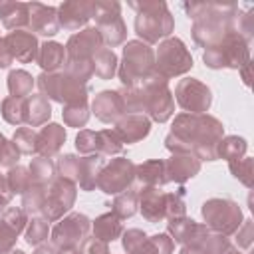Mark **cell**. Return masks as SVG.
<instances>
[{"mask_svg":"<svg viewBox=\"0 0 254 254\" xmlns=\"http://www.w3.org/2000/svg\"><path fill=\"white\" fill-rule=\"evenodd\" d=\"M8 254H26V252H24V250H10Z\"/></svg>","mask_w":254,"mask_h":254,"instance_id":"obj_63","label":"cell"},{"mask_svg":"<svg viewBox=\"0 0 254 254\" xmlns=\"http://www.w3.org/2000/svg\"><path fill=\"white\" fill-rule=\"evenodd\" d=\"M64 71L69 73L73 79L87 85V81L93 75V62L91 60H65Z\"/></svg>","mask_w":254,"mask_h":254,"instance_id":"obj_46","label":"cell"},{"mask_svg":"<svg viewBox=\"0 0 254 254\" xmlns=\"http://www.w3.org/2000/svg\"><path fill=\"white\" fill-rule=\"evenodd\" d=\"M105 165V159L103 155H83L81 161H79V179H77V185L81 190L89 192V190H95L97 189V179H99V173Z\"/></svg>","mask_w":254,"mask_h":254,"instance_id":"obj_27","label":"cell"},{"mask_svg":"<svg viewBox=\"0 0 254 254\" xmlns=\"http://www.w3.org/2000/svg\"><path fill=\"white\" fill-rule=\"evenodd\" d=\"M238 71L242 73V81H244V85H250V64L242 65Z\"/></svg>","mask_w":254,"mask_h":254,"instance_id":"obj_59","label":"cell"},{"mask_svg":"<svg viewBox=\"0 0 254 254\" xmlns=\"http://www.w3.org/2000/svg\"><path fill=\"white\" fill-rule=\"evenodd\" d=\"M0 20L6 30H26L28 26V2L0 0Z\"/></svg>","mask_w":254,"mask_h":254,"instance_id":"obj_28","label":"cell"},{"mask_svg":"<svg viewBox=\"0 0 254 254\" xmlns=\"http://www.w3.org/2000/svg\"><path fill=\"white\" fill-rule=\"evenodd\" d=\"M246 151H248V143L244 137L224 135L216 145V159H224V161L232 163V161L242 159L246 155Z\"/></svg>","mask_w":254,"mask_h":254,"instance_id":"obj_31","label":"cell"},{"mask_svg":"<svg viewBox=\"0 0 254 254\" xmlns=\"http://www.w3.org/2000/svg\"><path fill=\"white\" fill-rule=\"evenodd\" d=\"M38 89L46 99L58 101L62 105H69V103H79L87 99V85L73 79L69 73L65 71H52L46 73L42 71L36 77Z\"/></svg>","mask_w":254,"mask_h":254,"instance_id":"obj_8","label":"cell"},{"mask_svg":"<svg viewBox=\"0 0 254 254\" xmlns=\"http://www.w3.org/2000/svg\"><path fill=\"white\" fill-rule=\"evenodd\" d=\"M75 196H77V185L56 175L46 187V200L40 216H44L48 222H58L60 218H64V214L71 210Z\"/></svg>","mask_w":254,"mask_h":254,"instance_id":"obj_11","label":"cell"},{"mask_svg":"<svg viewBox=\"0 0 254 254\" xmlns=\"http://www.w3.org/2000/svg\"><path fill=\"white\" fill-rule=\"evenodd\" d=\"M165 171L169 183L185 185L189 179L200 173V161L194 155H171L165 161Z\"/></svg>","mask_w":254,"mask_h":254,"instance_id":"obj_22","label":"cell"},{"mask_svg":"<svg viewBox=\"0 0 254 254\" xmlns=\"http://www.w3.org/2000/svg\"><path fill=\"white\" fill-rule=\"evenodd\" d=\"M137 210H139L137 189H127V190L115 194L113 204H111V212H113L115 216H119L121 220H125V218H131Z\"/></svg>","mask_w":254,"mask_h":254,"instance_id":"obj_35","label":"cell"},{"mask_svg":"<svg viewBox=\"0 0 254 254\" xmlns=\"http://www.w3.org/2000/svg\"><path fill=\"white\" fill-rule=\"evenodd\" d=\"M89 230H91V220L83 212H67L50 230L52 244L58 250L60 248H73L87 238Z\"/></svg>","mask_w":254,"mask_h":254,"instance_id":"obj_14","label":"cell"},{"mask_svg":"<svg viewBox=\"0 0 254 254\" xmlns=\"http://www.w3.org/2000/svg\"><path fill=\"white\" fill-rule=\"evenodd\" d=\"M179 254H208V252H204V250L198 248V246H183Z\"/></svg>","mask_w":254,"mask_h":254,"instance_id":"obj_58","label":"cell"},{"mask_svg":"<svg viewBox=\"0 0 254 254\" xmlns=\"http://www.w3.org/2000/svg\"><path fill=\"white\" fill-rule=\"evenodd\" d=\"M58 254H79V248L73 246V248H60Z\"/></svg>","mask_w":254,"mask_h":254,"instance_id":"obj_60","label":"cell"},{"mask_svg":"<svg viewBox=\"0 0 254 254\" xmlns=\"http://www.w3.org/2000/svg\"><path fill=\"white\" fill-rule=\"evenodd\" d=\"M6 141H8V139H6V137H4L2 133H0V151H2V147L6 145Z\"/></svg>","mask_w":254,"mask_h":254,"instance_id":"obj_61","label":"cell"},{"mask_svg":"<svg viewBox=\"0 0 254 254\" xmlns=\"http://www.w3.org/2000/svg\"><path fill=\"white\" fill-rule=\"evenodd\" d=\"M50 234V222L44 218V216H30L28 218V224L24 228V238L30 246H40L44 244V240L48 238Z\"/></svg>","mask_w":254,"mask_h":254,"instance_id":"obj_39","label":"cell"},{"mask_svg":"<svg viewBox=\"0 0 254 254\" xmlns=\"http://www.w3.org/2000/svg\"><path fill=\"white\" fill-rule=\"evenodd\" d=\"M226 254H244V252H240V250H238V248H230V250H228V252H226Z\"/></svg>","mask_w":254,"mask_h":254,"instance_id":"obj_62","label":"cell"},{"mask_svg":"<svg viewBox=\"0 0 254 254\" xmlns=\"http://www.w3.org/2000/svg\"><path fill=\"white\" fill-rule=\"evenodd\" d=\"M175 101L185 113H206L212 105V91L196 77L179 79L173 93Z\"/></svg>","mask_w":254,"mask_h":254,"instance_id":"obj_12","label":"cell"},{"mask_svg":"<svg viewBox=\"0 0 254 254\" xmlns=\"http://www.w3.org/2000/svg\"><path fill=\"white\" fill-rule=\"evenodd\" d=\"M52 117V105L50 99H46L42 93L28 95L26 97V111H24V123L28 127H42Z\"/></svg>","mask_w":254,"mask_h":254,"instance_id":"obj_26","label":"cell"},{"mask_svg":"<svg viewBox=\"0 0 254 254\" xmlns=\"http://www.w3.org/2000/svg\"><path fill=\"white\" fill-rule=\"evenodd\" d=\"M185 189L181 187L179 192H167V208H165V216L169 218H179V216H187V204H185Z\"/></svg>","mask_w":254,"mask_h":254,"instance_id":"obj_49","label":"cell"},{"mask_svg":"<svg viewBox=\"0 0 254 254\" xmlns=\"http://www.w3.org/2000/svg\"><path fill=\"white\" fill-rule=\"evenodd\" d=\"M133 183H135V163L127 157H117L103 165L97 179V189L105 194H119L131 189Z\"/></svg>","mask_w":254,"mask_h":254,"instance_id":"obj_13","label":"cell"},{"mask_svg":"<svg viewBox=\"0 0 254 254\" xmlns=\"http://www.w3.org/2000/svg\"><path fill=\"white\" fill-rule=\"evenodd\" d=\"M93 73L99 77V79H111L115 73H117V65H119V60H117V54L109 48H101L95 56H93Z\"/></svg>","mask_w":254,"mask_h":254,"instance_id":"obj_34","label":"cell"},{"mask_svg":"<svg viewBox=\"0 0 254 254\" xmlns=\"http://www.w3.org/2000/svg\"><path fill=\"white\" fill-rule=\"evenodd\" d=\"M153 65H155V50L141 40H129L123 46L121 62L117 65V75L123 87H135L153 73Z\"/></svg>","mask_w":254,"mask_h":254,"instance_id":"obj_5","label":"cell"},{"mask_svg":"<svg viewBox=\"0 0 254 254\" xmlns=\"http://www.w3.org/2000/svg\"><path fill=\"white\" fill-rule=\"evenodd\" d=\"M36 64L42 67V71L52 73V71H60V67L65 64V48L60 42H44L38 50V58Z\"/></svg>","mask_w":254,"mask_h":254,"instance_id":"obj_29","label":"cell"},{"mask_svg":"<svg viewBox=\"0 0 254 254\" xmlns=\"http://www.w3.org/2000/svg\"><path fill=\"white\" fill-rule=\"evenodd\" d=\"M202 62L210 69H240L242 65L250 64V44L238 32H232L216 46L204 50Z\"/></svg>","mask_w":254,"mask_h":254,"instance_id":"obj_6","label":"cell"},{"mask_svg":"<svg viewBox=\"0 0 254 254\" xmlns=\"http://www.w3.org/2000/svg\"><path fill=\"white\" fill-rule=\"evenodd\" d=\"M93 16H95V2L91 0H67L58 6L60 28L69 32L83 28Z\"/></svg>","mask_w":254,"mask_h":254,"instance_id":"obj_16","label":"cell"},{"mask_svg":"<svg viewBox=\"0 0 254 254\" xmlns=\"http://www.w3.org/2000/svg\"><path fill=\"white\" fill-rule=\"evenodd\" d=\"M30 177H32V183L34 185H42V187H48L50 181L56 177V163L52 159H46V157H34L30 161Z\"/></svg>","mask_w":254,"mask_h":254,"instance_id":"obj_36","label":"cell"},{"mask_svg":"<svg viewBox=\"0 0 254 254\" xmlns=\"http://www.w3.org/2000/svg\"><path fill=\"white\" fill-rule=\"evenodd\" d=\"M6 183H8V189H10L12 194L22 196L28 190V187L32 185V177H30L28 167H24V165L10 167L8 173H6Z\"/></svg>","mask_w":254,"mask_h":254,"instance_id":"obj_41","label":"cell"},{"mask_svg":"<svg viewBox=\"0 0 254 254\" xmlns=\"http://www.w3.org/2000/svg\"><path fill=\"white\" fill-rule=\"evenodd\" d=\"M20 151H18V147L14 145V141H6V145L2 147V151H0V167H16L18 165V161H20Z\"/></svg>","mask_w":254,"mask_h":254,"instance_id":"obj_53","label":"cell"},{"mask_svg":"<svg viewBox=\"0 0 254 254\" xmlns=\"http://www.w3.org/2000/svg\"><path fill=\"white\" fill-rule=\"evenodd\" d=\"M135 181L139 187H165L167 181V171H165V161L163 159H149L145 163L135 165Z\"/></svg>","mask_w":254,"mask_h":254,"instance_id":"obj_25","label":"cell"},{"mask_svg":"<svg viewBox=\"0 0 254 254\" xmlns=\"http://www.w3.org/2000/svg\"><path fill=\"white\" fill-rule=\"evenodd\" d=\"M18 240V234L0 218V254H8L10 250H14Z\"/></svg>","mask_w":254,"mask_h":254,"instance_id":"obj_52","label":"cell"},{"mask_svg":"<svg viewBox=\"0 0 254 254\" xmlns=\"http://www.w3.org/2000/svg\"><path fill=\"white\" fill-rule=\"evenodd\" d=\"M97 135H99V155L113 157V155L123 153V143L115 135L113 129H101V131H97Z\"/></svg>","mask_w":254,"mask_h":254,"instance_id":"obj_47","label":"cell"},{"mask_svg":"<svg viewBox=\"0 0 254 254\" xmlns=\"http://www.w3.org/2000/svg\"><path fill=\"white\" fill-rule=\"evenodd\" d=\"M79 254H109V246L107 242L99 240V238H85L79 244Z\"/></svg>","mask_w":254,"mask_h":254,"instance_id":"obj_54","label":"cell"},{"mask_svg":"<svg viewBox=\"0 0 254 254\" xmlns=\"http://www.w3.org/2000/svg\"><path fill=\"white\" fill-rule=\"evenodd\" d=\"M192 56L187 50L185 42L177 36H169L163 42H159V48L155 52V65L153 73L165 77L167 81L171 77L185 75L192 69Z\"/></svg>","mask_w":254,"mask_h":254,"instance_id":"obj_7","label":"cell"},{"mask_svg":"<svg viewBox=\"0 0 254 254\" xmlns=\"http://www.w3.org/2000/svg\"><path fill=\"white\" fill-rule=\"evenodd\" d=\"M252 165H254V159H252V157H242V159H238V161L228 163V169H230L232 177L238 179L246 189H252V187H254Z\"/></svg>","mask_w":254,"mask_h":254,"instance_id":"obj_45","label":"cell"},{"mask_svg":"<svg viewBox=\"0 0 254 254\" xmlns=\"http://www.w3.org/2000/svg\"><path fill=\"white\" fill-rule=\"evenodd\" d=\"M95 30L99 32L103 46L109 50L121 46L127 40V26L121 18V4L115 0L95 2Z\"/></svg>","mask_w":254,"mask_h":254,"instance_id":"obj_10","label":"cell"},{"mask_svg":"<svg viewBox=\"0 0 254 254\" xmlns=\"http://www.w3.org/2000/svg\"><path fill=\"white\" fill-rule=\"evenodd\" d=\"M91 113L101 123H115L119 117L125 115L123 99L117 89H103L91 101Z\"/></svg>","mask_w":254,"mask_h":254,"instance_id":"obj_21","label":"cell"},{"mask_svg":"<svg viewBox=\"0 0 254 254\" xmlns=\"http://www.w3.org/2000/svg\"><path fill=\"white\" fill-rule=\"evenodd\" d=\"M238 248H250L252 246V238H254V224L250 218H244L242 224L238 226V230L234 232Z\"/></svg>","mask_w":254,"mask_h":254,"instance_id":"obj_51","label":"cell"},{"mask_svg":"<svg viewBox=\"0 0 254 254\" xmlns=\"http://www.w3.org/2000/svg\"><path fill=\"white\" fill-rule=\"evenodd\" d=\"M206 230L204 224L194 222L189 216H179V218H169L167 220V234L173 238V242L181 246H192L200 238V234Z\"/></svg>","mask_w":254,"mask_h":254,"instance_id":"obj_23","label":"cell"},{"mask_svg":"<svg viewBox=\"0 0 254 254\" xmlns=\"http://www.w3.org/2000/svg\"><path fill=\"white\" fill-rule=\"evenodd\" d=\"M175 242L167 232H157L147 236L131 254H173Z\"/></svg>","mask_w":254,"mask_h":254,"instance_id":"obj_33","label":"cell"},{"mask_svg":"<svg viewBox=\"0 0 254 254\" xmlns=\"http://www.w3.org/2000/svg\"><path fill=\"white\" fill-rule=\"evenodd\" d=\"M14 145L22 155H36V145H38V133L32 127H18L12 135Z\"/></svg>","mask_w":254,"mask_h":254,"instance_id":"obj_43","label":"cell"},{"mask_svg":"<svg viewBox=\"0 0 254 254\" xmlns=\"http://www.w3.org/2000/svg\"><path fill=\"white\" fill-rule=\"evenodd\" d=\"M8 91L10 97H18V99H26L28 95H32L36 77H32V73H28L26 69H12L8 73Z\"/></svg>","mask_w":254,"mask_h":254,"instance_id":"obj_32","label":"cell"},{"mask_svg":"<svg viewBox=\"0 0 254 254\" xmlns=\"http://www.w3.org/2000/svg\"><path fill=\"white\" fill-rule=\"evenodd\" d=\"M32 254H58V248L54 244H40Z\"/></svg>","mask_w":254,"mask_h":254,"instance_id":"obj_57","label":"cell"},{"mask_svg":"<svg viewBox=\"0 0 254 254\" xmlns=\"http://www.w3.org/2000/svg\"><path fill=\"white\" fill-rule=\"evenodd\" d=\"M135 14V34L145 44H159L169 38L175 30V18L163 0L129 2Z\"/></svg>","mask_w":254,"mask_h":254,"instance_id":"obj_4","label":"cell"},{"mask_svg":"<svg viewBox=\"0 0 254 254\" xmlns=\"http://www.w3.org/2000/svg\"><path fill=\"white\" fill-rule=\"evenodd\" d=\"M79 161H81V157L71 155V153L60 155V159H58V163H56V173H58V177L67 179V181H71V183L77 185V179H79Z\"/></svg>","mask_w":254,"mask_h":254,"instance_id":"obj_44","label":"cell"},{"mask_svg":"<svg viewBox=\"0 0 254 254\" xmlns=\"http://www.w3.org/2000/svg\"><path fill=\"white\" fill-rule=\"evenodd\" d=\"M89 105H87V99L85 101H79V103H69V105H64L62 109V117H64V123L67 127H85L87 121H89Z\"/></svg>","mask_w":254,"mask_h":254,"instance_id":"obj_40","label":"cell"},{"mask_svg":"<svg viewBox=\"0 0 254 254\" xmlns=\"http://www.w3.org/2000/svg\"><path fill=\"white\" fill-rule=\"evenodd\" d=\"M12 192L8 189V183H6V175L0 171V216L4 214V210L10 206V200H12Z\"/></svg>","mask_w":254,"mask_h":254,"instance_id":"obj_55","label":"cell"},{"mask_svg":"<svg viewBox=\"0 0 254 254\" xmlns=\"http://www.w3.org/2000/svg\"><path fill=\"white\" fill-rule=\"evenodd\" d=\"M224 137L220 119L208 113H179L165 137L171 155H194L198 161H216V145Z\"/></svg>","mask_w":254,"mask_h":254,"instance_id":"obj_1","label":"cell"},{"mask_svg":"<svg viewBox=\"0 0 254 254\" xmlns=\"http://www.w3.org/2000/svg\"><path fill=\"white\" fill-rule=\"evenodd\" d=\"M185 10L192 18V40L204 50L238 32L236 18L240 8L232 2H190L185 4Z\"/></svg>","mask_w":254,"mask_h":254,"instance_id":"obj_2","label":"cell"},{"mask_svg":"<svg viewBox=\"0 0 254 254\" xmlns=\"http://www.w3.org/2000/svg\"><path fill=\"white\" fill-rule=\"evenodd\" d=\"M28 28L34 34L52 38L60 32L58 22V8L42 4V2H28Z\"/></svg>","mask_w":254,"mask_h":254,"instance_id":"obj_17","label":"cell"},{"mask_svg":"<svg viewBox=\"0 0 254 254\" xmlns=\"http://www.w3.org/2000/svg\"><path fill=\"white\" fill-rule=\"evenodd\" d=\"M12 62H14V60H12V56H10L8 48H6V42H4V38L0 36V69H6Z\"/></svg>","mask_w":254,"mask_h":254,"instance_id":"obj_56","label":"cell"},{"mask_svg":"<svg viewBox=\"0 0 254 254\" xmlns=\"http://www.w3.org/2000/svg\"><path fill=\"white\" fill-rule=\"evenodd\" d=\"M75 149L81 155H99V135L91 129H81L75 135Z\"/></svg>","mask_w":254,"mask_h":254,"instance_id":"obj_48","label":"cell"},{"mask_svg":"<svg viewBox=\"0 0 254 254\" xmlns=\"http://www.w3.org/2000/svg\"><path fill=\"white\" fill-rule=\"evenodd\" d=\"M113 131L121 139V143H139L151 133V119L143 113H125L115 121Z\"/></svg>","mask_w":254,"mask_h":254,"instance_id":"obj_20","label":"cell"},{"mask_svg":"<svg viewBox=\"0 0 254 254\" xmlns=\"http://www.w3.org/2000/svg\"><path fill=\"white\" fill-rule=\"evenodd\" d=\"M117 91L123 99L125 113H143L155 123H165L175 113V97L169 81L157 73H151L135 87H121Z\"/></svg>","mask_w":254,"mask_h":254,"instance_id":"obj_3","label":"cell"},{"mask_svg":"<svg viewBox=\"0 0 254 254\" xmlns=\"http://www.w3.org/2000/svg\"><path fill=\"white\" fill-rule=\"evenodd\" d=\"M139 196V210L145 220L157 224L167 220L165 208H167V192L159 187H137Z\"/></svg>","mask_w":254,"mask_h":254,"instance_id":"obj_19","label":"cell"},{"mask_svg":"<svg viewBox=\"0 0 254 254\" xmlns=\"http://www.w3.org/2000/svg\"><path fill=\"white\" fill-rule=\"evenodd\" d=\"M24 111H26V99L18 97H4L0 103V113L6 123L10 125H22L24 123Z\"/></svg>","mask_w":254,"mask_h":254,"instance_id":"obj_42","label":"cell"},{"mask_svg":"<svg viewBox=\"0 0 254 254\" xmlns=\"http://www.w3.org/2000/svg\"><path fill=\"white\" fill-rule=\"evenodd\" d=\"M192 246H198V248H202V250L208 252V254H226V252L232 248L228 236L218 234V232H212V230H208V228L200 234V238H198L196 244H192Z\"/></svg>","mask_w":254,"mask_h":254,"instance_id":"obj_37","label":"cell"},{"mask_svg":"<svg viewBox=\"0 0 254 254\" xmlns=\"http://www.w3.org/2000/svg\"><path fill=\"white\" fill-rule=\"evenodd\" d=\"M91 228H93V236L99 238V240H103V242H107V244L113 242V240H117L123 234V222L113 212L99 214L91 222Z\"/></svg>","mask_w":254,"mask_h":254,"instance_id":"obj_30","label":"cell"},{"mask_svg":"<svg viewBox=\"0 0 254 254\" xmlns=\"http://www.w3.org/2000/svg\"><path fill=\"white\" fill-rule=\"evenodd\" d=\"M65 48V60H93V56L103 48V40L95 26H87L69 36Z\"/></svg>","mask_w":254,"mask_h":254,"instance_id":"obj_15","label":"cell"},{"mask_svg":"<svg viewBox=\"0 0 254 254\" xmlns=\"http://www.w3.org/2000/svg\"><path fill=\"white\" fill-rule=\"evenodd\" d=\"M44 200H46V187L42 185H30L28 190L22 194V210L28 214V216H38L42 212V206H44Z\"/></svg>","mask_w":254,"mask_h":254,"instance_id":"obj_38","label":"cell"},{"mask_svg":"<svg viewBox=\"0 0 254 254\" xmlns=\"http://www.w3.org/2000/svg\"><path fill=\"white\" fill-rule=\"evenodd\" d=\"M200 214L208 230L224 234V236H232L244 220V214L238 202L230 198H220V196L204 200L200 206Z\"/></svg>","mask_w":254,"mask_h":254,"instance_id":"obj_9","label":"cell"},{"mask_svg":"<svg viewBox=\"0 0 254 254\" xmlns=\"http://www.w3.org/2000/svg\"><path fill=\"white\" fill-rule=\"evenodd\" d=\"M6 48L12 56V60L20 62V64H30L38 58V38L36 34H32L30 30H12L4 36Z\"/></svg>","mask_w":254,"mask_h":254,"instance_id":"obj_18","label":"cell"},{"mask_svg":"<svg viewBox=\"0 0 254 254\" xmlns=\"http://www.w3.org/2000/svg\"><path fill=\"white\" fill-rule=\"evenodd\" d=\"M0 218H2L16 234H20V232L26 228V224H28V214L22 210V206H8Z\"/></svg>","mask_w":254,"mask_h":254,"instance_id":"obj_50","label":"cell"},{"mask_svg":"<svg viewBox=\"0 0 254 254\" xmlns=\"http://www.w3.org/2000/svg\"><path fill=\"white\" fill-rule=\"evenodd\" d=\"M67 133L65 127L60 123H46L40 131H38V145H36V153L40 157L52 159L60 153L62 145L65 143Z\"/></svg>","mask_w":254,"mask_h":254,"instance_id":"obj_24","label":"cell"}]
</instances>
